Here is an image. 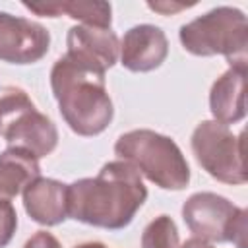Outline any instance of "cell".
I'll return each mask as SVG.
<instances>
[{
	"label": "cell",
	"instance_id": "6da1fadb",
	"mask_svg": "<svg viewBox=\"0 0 248 248\" xmlns=\"http://www.w3.org/2000/svg\"><path fill=\"white\" fill-rule=\"evenodd\" d=\"M147 200L141 174L122 159L108 161L95 176L68 184V217L74 221L120 231L128 227Z\"/></svg>",
	"mask_w": 248,
	"mask_h": 248
},
{
	"label": "cell",
	"instance_id": "7a4b0ae2",
	"mask_svg": "<svg viewBox=\"0 0 248 248\" xmlns=\"http://www.w3.org/2000/svg\"><path fill=\"white\" fill-rule=\"evenodd\" d=\"M50 89L64 122L78 136H99L114 118V105L101 70L64 54L50 70Z\"/></svg>",
	"mask_w": 248,
	"mask_h": 248
},
{
	"label": "cell",
	"instance_id": "3957f363",
	"mask_svg": "<svg viewBox=\"0 0 248 248\" xmlns=\"http://www.w3.org/2000/svg\"><path fill=\"white\" fill-rule=\"evenodd\" d=\"M114 155L128 161L141 176L161 190H184L190 182V165L178 143L155 130L140 128L118 136Z\"/></svg>",
	"mask_w": 248,
	"mask_h": 248
},
{
	"label": "cell",
	"instance_id": "277c9868",
	"mask_svg": "<svg viewBox=\"0 0 248 248\" xmlns=\"http://www.w3.org/2000/svg\"><path fill=\"white\" fill-rule=\"evenodd\" d=\"M180 45L194 56L223 54L229 68H246L248 19L242 10L217 6L184 23L178 31Z\"/></svg>",
	"mask_w": 248,
	"mask_h": 248
},
{
	"label": "cell",
	"instance_id": "5b68a950",
	"mask_svg": "<svg viewBox=\"0 0 248 248\" xmlns=\"http://www.w3.org/2000/svg\"><path fill=\"white\" fill-rule=\"evenodd\" d=\"M198 165L215 180L225 184H244L248 180L244 165V134H232L227 124L202 120L190 138Z\"/></svg>",
	"mask_w": 248,
	"mask_h": 248
},
{
	"label": "cell",
	"instance_id": "8992f818",
	"mask_svg": "<svg viewBox=\"0 0 248 248\" xmlns=\"http://www.w3.org/2000/svg\"><path fill=\"white\" fill-rule=\"evenodd\" d=\"M190 232L207 242H232L246 248V209L215 192H196L182 203Z\"/></svg>",
	"mask_w": 248,
	"mask_h": 248
},
{
	"label": "cell",
	"instance_id": "52a82bcc",
	"mask_svg": "<svg viewBox=\"0 0 248 248\" xmlns=\"http://www.w3.org/2000/svg\"><path fill=\"white\" fill-rule=\"evenodd\" d=\"M0 136L4 138L8 147L23 149L37 159L50 155L58 145L56 124L46 114H43L33 101L23 105L4 120Z\"/></svg>",
	"mask_w": 248,
	"mask_h": 248
},
{
	"label": "cell",
	"instance_id": "ba28073f",
	"mask_svg": "<svg viewBox=\"0 0 248 248\" xmlns=\"http://www.w3.org/2000/svg\"><path fill=\"white\" fill-rule=\"evenodd\" d=\"M50 48V33L39 21L0 12V62L35 64Z\"/></svg>",
	"mask_w": 248,
	"mask_h": 248
},
{
	"label": "cell",
	"instance_id": "9c48e42d",
	"mask_svg": "<svg viewBox=\"0 0 248 248\" xmlns=\"http://www.w3.org/2000/svg\"><path fill=\"white\" fill-rule=\"evenodd\" d=\"M169 56V39L165 31L151 23L130 27L120 39V64L134 74L157 70Z\"/></svg>",
	"mask_w": 248,
	"mask_h": 248
},
{
	"label": "cell",
	"instance_id": "30bf717a",
	"mask_svg": "<svg viewBox=\"0 0 248 248\" xmlns=\"http://www.w3.org/2000/svg\"><path fill=\"white\" fill-rule=\"evenodd\" d=\"M66 56L101 70L107 74L116 62L120 52V41L112 29L89 27V25H74L66 35Z\"/></svg>",
	"mask_w": 248,
	"mask_h": 248
},
{
	"label": "cell",
	"instance_id": "8fae6325",
	"mask_svg": "<svg viewBox=\"0 0 248 248\" xmlns=\"http://www.w3.org/2000/svg\"><path fill=\"white\" fill-rule=\"evenodd\" d=\"M21 194L25 213L31 221L43 227H56L68 219V184L37 176Z\"/></svg>",
	"mask_w": 248,
	"mask_h": 248
},
{
	"label": "cell",
	"instance_id": "7c38bea8",
	"mask_svg": "<svg viewBox=\"0 0 248 248\" xmlns=\"http://www.w3.org/2000/svg\"><path fill=\"white\" fill-rule=\"evenodd\" d=\"M246 68H229L211 85L209 91V110L213 120L221 124H236L246 116L244 99Z\"/></svg>",
	"mask_w": 248,
	"mask_h": 248
},
{
	"label": "cell",
	"instance_id": "4fadbf2b",
	"mask_svg": "<svg viewBox=\"0 0 248 248\" xmlns=\"http://www.w3.org/2000/svg\"><path fill=\"white\" fill-rule=\"evenodd\" d=\"M41 176L39 159L23 149L8 147L0 153V200H12Z\"/></svg>",
	"mask_w": 248,
	"mask_h": 248
},
{
	"label": "cell",
	"instance_id": "5bb4252c",
	"mask_svg": "<svg viewBox=\"0 0 248 248\" xmlns=\"http://www.w3.org/2000/svg\"><path fill=\"white\" fill-rule=\"evenodd\" d=\"M23 8L41 16V17H58L66 14L72 19H78L79 25L110 29L112 23V8L108 2H43V4H29L23 2Z\"/></svg>",
	"mask_w": 248,
	"mask_h": 248
},
{
	"label": "cell",
	"instance_id": "9a60e30c",
	"mask_svg": "<svg viewBox=\"0 0 248 248\" xmlns=\"http://www.w3.org/2000/svg\"><path fill=\"white\" fill-rule=\"evenodd\" d=\"M141 248H180L178 229L172 217L159 215L141 232Z\"/></svg>",
	"mask_w": 248,
	"mask_h": 248
},
{
	"label": "cell",
	"instance_id": "2e32d148",
	"mask_svg": "<svg viewBox=\"0 0 248 248\" xmlns=\"http://www.w3.org/2000/svg\"><path fill=\"white\" fill-rule=\"evenodd\" d=\"M17 229V213L10 200H0V248H6Z\"/></svg>",
	"mask_w": 248,
	"mask_h": 248
},
{
	"label": "cell",
	"instance_id": "e0dca14e",
	"mask_svg": "<svg viewBox=\"0 0 248 248\" xmlns=\"http://www.w3.org/2000/svg\"><path fill=\"white\" fill-rule=\"evenodd\" d=\"M23 248H62V244H60V240L52 232L37 231L31 238H27Z\"/></svg>",
	"mask_w": 248,
	"mask_h": 248
},
{
	"label": "cell",
	"instance_id": "ac0fdd59",
	"mask_svg": "<svg viewBox=\"0 0 248 248\" xmlns=\"http://www.w3.org/2000/svg\"><path fill=\"white\" fill-rule=\"evenodd\" d=\"M194 4H174V2H147V8L149 10H155L163 16H170V14H176L180 10H186Z\"/></svg>",
	"mask_w": 248,
	"mask_h": 248
},
{
	"label": "cell",
	"instance_id": "d6986e66",
	"mask_svg": "<svg viewBox=\"0 0 248 248\" xmlns=\"http://www.w3.org/2000/svg\"><path fill=\"white\" fill-rule=\"evenodd\" d=\"M180 248H215V246L211 242H207V240H202L198 236H192L184 244H180Z\"/></svg>",
	"mask_w": 248,
	"mask_h": 248
},
{
	"label": "cell",
	"instance_id": "ffe728a7",
	"mask_svg": "<svg viewBox=\"0 0 248 248\" xmlns=\"http://www.w3.org/2000/svg\"><path fill=\"white\" fill-rule=\"evenodd\" d=\"M74 248H107L103 242H83V244H78Z\"/></svg>",
	"mask_w": 248,
	"mask_h": 248
},
{
	"label": "cell",
	"instance_id": "44dd1931",
	"mask_svg": "<svg viewBox=\"0 0 248 248\" xmlns=\"http://www.w3.org/2000/svg\"><path fill=\"white\" fill-rule=\"evenodd\" d=\"M2 114H4V99H2V91H0V124H2Z\"/></svg>",
	"mask_w": 248,
	"mask_h": 248
}]
</instances>
